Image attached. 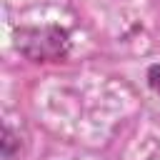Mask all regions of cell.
I'll list each match as a JSON object with an SVG mask.
<instances>
[{
  "instance_id": "6da1fadb",
  "label": "cell",
  "mask_w": 160,
  "mask_h": 160,
  "mask_svg": "<svg viewBox=\"0 0 160 160\" xmlns=\"http://www.w3.org/2000/svg\"><path fill=\"white\" fill-rule=\"evenodd\" d=\"M148 80H150V88H152L155 92H160V65H152V68H150Z\"/></svg>"
}]
</instances>
